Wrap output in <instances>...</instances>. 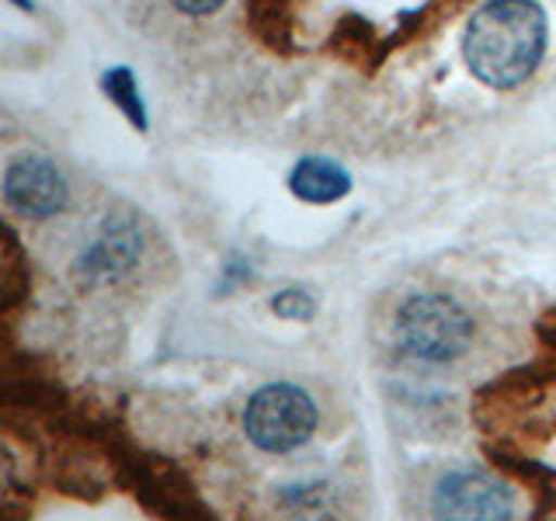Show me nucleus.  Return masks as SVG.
<instances>
[{"instance_id": "f257e3e1", "label": "nucleus", "mask_w": 556, "mask_h": 521, "mask_svg": "<svg viewBox=\"0 0 556 521\" xmlns=\"http://www.w3.org/2000/svg\"><path fill=\"white\" fill-rule=\"evenodd\" d=\"M546 39L549 22L535 0H486L466 25L463 56L480 84L511 91L539 69Z\"/></svg>"}, {"instance_id": "f03ea898", "label": "nucleus", "mask_w": 556, "mask_h": 521, "mask_svg": "<svg viewBox=\"0 0 556 521\" xmlns=\"http://www.w3.org/2000/svg\"><path fill=\"white\" fill-rule=\"evenodd\" d=\"M477 338L469 309L448 292H414L393 313V344L421 365L459 361Z\"/></svg>"}, {"instance_id": "7ed1b4c3", "label": "nucleus", "mask_w": 556, "mask_h": 521, "mask_svg": "<svg viewBox=\"0 0 556 521\" xmlns=\"http://www.w3.org/2000/svg\"><path fill=\"white\" fill-rule=\"evenodd\" d=\"M320 424V407L303 386L295 382H268L251 393L243 407V434L254 448L268 456L303 448Z\"/></svg>"}, {"instance_id": "20e7f679", "label": "nucleus", "mask_w": 556, "mask_h": 521, "mask_svg": "<svg viewBox=\"0 0 556 521\" xmlns=\"http://www.w3.org/2000/svg\"><path fill=\"white\" fill-rule=\"evenodd\" d=\"M431 521H511V486L483 469H452L431 491Z\"/></svg>"}, {"instance_id": "39448f33", "label": "nucleus", "mask_w": 556, "mask_h": 521, "mask_svg": "<svg viewBox=\"0 0 556 521\" xmlns=\"http://www.w3.org/2000/svg\"><path fill=\"white\" fill-rule=\"evenodd\" d=\"M4 205L22 219H52L63 213L70 202V185L63 170L42 153H22L14 156L4 170V185H0Z\"/></svg>"}, {"instance_id": "423d86ee", "label": "nucleus", "mask_w": 556, "mask_h": 521, "mask_svg": "<svg viewBox=\"0 0 556 521\" xmlns=\"http://www.w3.org/2000/svg\"><path fill=\"white\" fill-rule=\"evenodd\" d=\"M139 254H143V237H139L132 219H115L101 230V237L80 254L77 260V275L87 285H109L126 278Z\"/></svg>"}, {"instance_id": "0eeeda50", "label": "nucleus", "mask_w": 556, "mask_h": 521, "mask_svg": "<svg viewBox=\"0 0 556 521\" xmlns=\"http://www.w3.org/2000/svg\"><path fill=\"white\" fill-rule=\"evenodd\" d=\"M289 191L300 202L309 205H330L341 202L352 191V174L330 156H303L289 174Z\"/></svg>"}, {"instance_id": "6e6552de", "label": "nucleus", "mask_w": 556, "mask_h": 521, "mask_svg": "<svg viewBox=\"0 0 556 521\" xmlns=\"http://www.w3.org/2000/svg\"><path fill=\"white\" fill-rule=\"evenodd\" d=\"M104 91H109V98L132 118V126H136V129H147L143 101H139V94H136V80H132V74H129L126 66H118V69H112V74H104Z\"/></svg>"}, {"instance_id": "1a4fd4ad", "label": "nucleus", "mask_w": 556, "mask_h": 521, "mask_svg": "<svg viewBox=\"0 0 556 521\" xmlns=\"http://www.w3.org/2000/svg\"><path fill=\"white\" fill-rule=\"evenodd\" d=\"M271 309L278 313L282 320H309L313 313H317V300L306 292V289H300V285H292V289H282L271 300Z\"/></svg>"}, {"instance_id": "9d476101", "label": "nucleus", "mask_w": 556, "mask_h": 521, "mask_svg": "<svg viewBox=\"0 0 556 521\" xmlns=\"http://www.w3.org/2000/svg\"><path fill=\"white\" fill-rule=\"evenodd\" d=\"M254 4V25L268 35V39H275L278 35V17L286 14V0H251Z\"/></svg>"}, {"instance_id": "9b49d317", "label": "nucleus", "mask_w": 556, "mask_h": 521, "mask_svg": "<svg viewBox=\"0 0 556 521\" xmlns=\"http://www.w3.org/2000/svg\"><path fill=\"white\" fill-rule=\"evenodd\" d=\"M170 8L174 11H181L188 17H205V14H213L223 8V0H170Z\"/></svg>"}]
</instances>
